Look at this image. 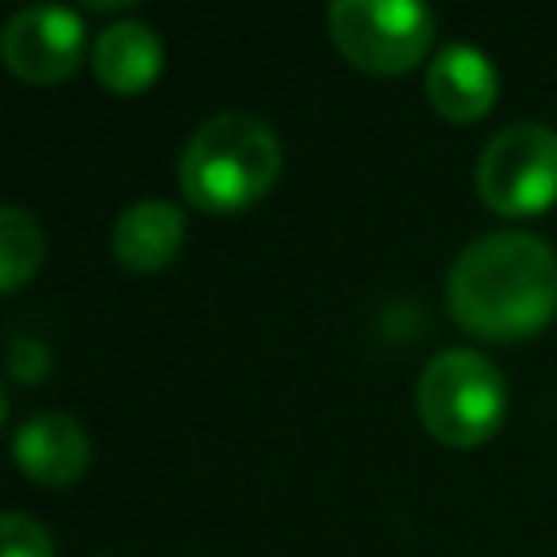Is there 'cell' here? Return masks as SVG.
Wrapping results in <instances>:
<instances>
[{
    "mask_svg": "<svg viewBox=\"0 0 557 557\" xmlns=\"http://www.w3.org/2000/svg\"><path fill=\"white\" fill-rule=\"evenodd\" d=\"M444 300L470 335L522 339L557 313V252L527 231H487L448 265Z\"/></svg>",
    "mask_w": 557,
    "mask_h": 557,
    "instance_id": "cell-1",
    "label": "cell"
},
{
    "mask_svg": "<svg viewBox=\"0 0 557 557\" xmlns=\"http://www.w3.org/2000/svg\"><path fill=\"white\" fill-rule=\"evenodd\" d=\"M283 170V144L257 113L226 109L205 117L178 152V187L205 213H239L261 200Z\"/></svg>",
    "mask_w": 557,
    "mask_h": 557,
    "instance_id": "cell-2",
    "label": "cell"
},
{
    "mask_svg": "<svg viewBox=\"0 0 557 557\" xmlns=\"http://www.w3.org/2000/svg\"><path fill=\"white\" fill-rule=\"evenodd\" d=\"M509 392L500 366L479 348H444L435 352L418 383H413V409L422 426L453 448L483 444L500 418H505Z\"/></svg>",
    "mask_w": 557,
    "mask_h": 557,
    "instance_id": "cell-3",
    "label": "cell"
},
{
    "mask_svg": "<svg viewBox=\"0 0 557 557\" xmlns=\"http://www.w3.org/2000/svg\"><path fill=\"white\" fill-rule=\"evenodd\" d=\"M474 191L492 213L527 218L557 200V131L544 122L500 126L474 161Z\"/></svg>",
    "mask_w": 557,
    "mask_h": 557,
    "instance_id": "cell-4",
    "label": "cell"
},
{
    "mask_svg": "<svg viewBox=\"0 0 557 557\" xmlns=\"http://www.w3.org/2000/svg\"><path fill=\"white\" fill-rule=\"evenodd\" d=\"M331 44L366 74H405L431 48L435 13L413 0H335Z\"/></svg>",
    "mask_w": 557,
    "mask_h": 557,
    "instance_id": "cell-5",
    "label": "cell"
},
{
    "mask_svg": "<svg viewBox=\"0 0 557 557\" xmlns=\"http://www.w3.org/2000/svg\"><path fill=\"white\" fill-rule=\"evenodd\" d=\"M83 17L65 4H26L0 30L4 65L26 83H61L83 57Z\"/></svg>",
    "mask_w": 557,
    "mask_h": 557,
    "instance_id": "cell-6",
    "label": "cell"
},
{
    "mask_svg": "<svg viewBox=\"0 0 557 557\" xmlns=\"http://www.w3.org/2000/svg\"><path fill=\"white\" fill-rule=\"evenodd\" d=\"M13 457L26 479H35L44 487H65L87 470L91 444H87V431L78 426V418L61 413V409H44L17 426Z\"/></svg>",
    "mask_w": 557,
    "mask_h": 557,
    "instance_id": "cell-7",
    "label": "cell"
},
{
    "mask_svg": "<svg viewBox=\"0 0 557 557\" xmlns=\"http://www.w3.org/2000/svg\"><path fill=\"white\" fill-rule=\"evenodd\" d=\"M426 100L448 122H474L496 100V65L474 44H444L426 65Z\"/></svg>",
    "mask_w": 557,
    "mask_h": 557,
    "instance_id": "cell-8",
    "label": "cell"
},
{
    "mask_svg": "<svg viewBox=\"0 0 557 557\" xmlns=\"http://www.w3.org/2000/svg\"><path fill=\"white\" fill-rule=\"evenodd\" d=\"M113 257L135 270V274H148V270H161L178 244H183V213L161 200V196H144V200H131L117 218H113Z\"/></svg>",
    "mask_w": 557,
    "mask_h": 557,
    "instance_id": "cell-9",
    "label": "cell"
},
{
    "mask_svg": "<svg viewBox=\"0 0 557 557\" xmlns=\"http://www.w3.org/2000/svg\"><path fill=\"white\" fill-rule=\"evenodd\" d=\"M165 48L161 35L139 22V17H122L109 22L96 44H91V74L109 87V91H139L161 74Z\"/></svg>",
    "mask_w": 557,
    "mask_h": 557,
    "instance_id": "cell-10",
    "label": "cell"
},
{
    "mask_svg": "<svg viewBox=\"0 0 557 557\" xmlns=\"http://www.w3.org/2000/svg\"><path fill=\"white\" fill-rule=\"evenodd\" d=\"M44 261V231L22 205L0 209V287L17 292Z\"/></svg>",
    "mask_w": 557,
    "mask_h": 557,
    "instance_id": "cell-11",
    "label": "cell"
},
{
    "mask_svg": "<svg viewBox=\"0 0 557 557\" xmlns=\"http://www.w3.org/2000/svg\"><path fill=\"white\" fill-rule=\"evenodd\" d=\"M0 535H4V557H52L48 531L22 509H9L0 518Z\"/></svg>",
    "mask_w": 557,
    "mask_h": 557,
    "instance_id": "cell-12",
    "label": "cell"
},
{
    "mask_svg": "<svg viewBox=\"0 0 557 557\" xmlns=\"http://www.w3.org/2000/svg\"><path fill=\"white\" fill-rule=\"evenodd\" d=\"M48 348H44V339H35V335H13L9 339V352H4V370H9V379L13 383H39L44 374H48Z\"/></svg>",
    "mask_w": 557,
    "mask_h": 557,
    "instance_id": "cell-13",
    "label": "cell"
}]
</instances>
